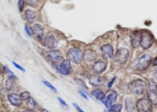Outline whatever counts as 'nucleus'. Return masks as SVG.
<instances>
[{
	"mask_svg": "<svg viewBox=\"0 0 157 112\" xmlns=\"http://www.w3.org/2000/svg\"><path fill=\"white\" fill-rule=\"evenodd\" d=\"M137 108L138 112H151L152 110L151 103L146 98H141L138 100Z\"/></svg>",
	"mask_w": 157,
	"mask_h": 112,
	"instance_id": "obj_5",
	"label": "nucleus"
},
{
	"mask_svg": "<svg viewBox=\"0 0 157 112\" xmlns=\"http://www.w3.org/2000/svg\"><path fill=\"white\" fill-rule=\"evenodd\" d=\"M42 112H48V111H47V110L46 109H44L42 110Z\"/></svg>",
	"mask_w": 157,
	"mask_h": 112,
	"instance_id": "obj_37",
	"label": "nucleus"
},
{
	"mask_svg": "<svg viewBox=\"0 0 157 112\" xmlns=\"http://www.w3.org/2000/svg\"><path fill=\"white\" fill-rule=\"evenodd\" d=\"M27 100V102L26 103V105L28 108H29V109L33 110L35 108L36 105L35 100L31 97H30Z\"/></svg>",
	"mask_w": 157,
	"mask_h": 112,
	"instance_id": "obj_21",
	"label": "nucleus"
},
{
	"mask_svg": "<svg viewBox=\"0 0 157 112\" xmlns=\"http://www.w3.org/2000/svg\"><path fill=\"white\" fill-rule=\"evenodd\" d=\"M148 97L149 98L150 102L154 104L157 105V95L156 91H150L148 92Z\"/></svg>",
	"mask_w": 157,
	"mask_h": 112,
	"instance_id": "obj_19",
	"label": "nucleus"
},
{
	"mask_svg": "<svg viewBox=\"0 0 157 112\" xmlns=\"http://www.w3.org/2000/svg\"><path fill=\"white\" fill-rule=\"evenodd\" d=\"M23 112H36L34 111V110H31V109H29V110H26V111H24Z\"/></svg>",
	"mask_w": 157,
	"mask_h": 112,
	"instance_id": "obj_36",
	"label": "nucleus"
},
{
	"mask_svg": "<svg viewBox=\"0 0 157 112\" xmlns=\"http://www.w3.org/2000/svg\"><path fill=\"white\" fill-rule=\"evenodd\" d=\"M20 96L22 100H27L30 97V93L28 92H24Z\"/></svg>",
	"mask_w": 157,
	"mask_h": 112,
	"instance_id": "obj_24",
	"label": "nucleus"
},
{
	"mask_svg": "<svg viewBox=\"0 0 157 112\" xmlns=\"http://www.w3.org/2000/svg\"><path fill=\"white\" fill-rule=\"evenodd\" d=\"M116 78V77H114V78L112 79V80H111V81L107 83V87H108V88H111V87L112 86V84H113V83H114V81H115Z\"/></svg>",
	"mask_w": 157,
	"mask_h": 112,
	"instance_id": "obj_32",
	"label": "nucleus"
},
{
	"mask_svg": "<svg viewBox=\"0 0 157 112\" xmlns=\"http://www.w3.org/2000/svg\"><path fill=\"white\" fill-rule=\"evenodd\" d=\"M152 58L150 55L145 54L139 59L137 65L136 69L139 71H143L147 69L152 63Z\"/></svg>",
	"mask_w": 157,
	"mask_h": 112,
	"instance_id": "obj_2",
	"label": "nucleus"
},
{
	"mask_svg": "<svg viewBox=\"0 0 157 112\" xmlns=\"http://www.w3.org/2000/svg\"><path fill=\"white\" fill-rule=\"evenodd\" d=\"M129 89L133 93L141 95L147 89V84L145 82L141 79L134 80L129 86Z\"/></svg>",
	"mask_w": 157,
	"mask_h": 112,
	"instance_id": "obj_1",
	"label": "nucleus"
},
{
	"mask_svg": "<svg viewBox=\"0 0 157 112\" xmlns=\"http://www.w3.org/2000/svg\"><path fill=\"white\" fill-rule=\"evenodd\" d=\"M4 69H5V70L6 71V72H7L8 74H10L12 78L15 77V75L13 74V73H12V71H11L9 69V68H8V67H7V66H5V67H4Z\"/></svg>",
	"mask_w": 157,
	"mask_h": 112,
	"instance_id": "obj_29",
	"label": "nucleus"
},
{
	"mask_svg": "<svg viewBox=\"0 0 157 112\" xmlns=\"http://www.w3.org/2000/svg\"><path fill=\"white\" fill-rule=\"evenodd\" d=\"M102 54L104 58H112L113 55V48L110 44H106L102 47L101 48Z\"/></svg>",
	"mask_w": 157,
	"mask_h": 112,
	"instance_id": "obj_11",
	"label": "nucleus"
},
{
	"mask_svg": "<svg viewBox=\"0 0 157 112\" xmlns=\"http://www.w3.org/2000/svg\"><path fill=\"white\" fill-rule=\"evenodd\" d=\"M153 36L149 31H145L141 34L140 45L142 48H149L153 43Z\"/></svg>",
	"mask_w": 157,
	"mask_h": 112,
	"instance_id": "obj_3",
	"label": "nucleus"
},
{
	"mask_svg": "<svg viewBox=\"0 0 157 112\" xmlns=\"http://www.w3.org/2000/svg\"><path fill=\"white\" fill-rule=\"evenodd\" d=\"M26 18L28 23L31 24L34 22L36 18V15L34 12L30 10H27L26 12Z\"/></svg>",
	"mask_w": 157,
	"mask_h": 112,
	"instance_id": "obj_17",
	"label": "nucleus"
},
{
	"mask_svg": "<svg viewBox=\"0 0 157 112\" xmlns=\"http://www.w3.org/2000/svg\"><path fill=\"white\" fill-rule=\"evenodd\" d=\"M25 5V1L24 0H19L18 2V7L20 11L22 12L24 9Z\"/></svg>",
	"mask_w": 157,
	"mask_h": 112,
	"instance_id": "obj_27",
	"label": "nucleus"
},
{
	"mask_svg": "<svg viewBox=\"0 0 157 112\" xmlns=\"http://www.w3.org/2000/svg\"><path fill=\"white\" fill-rule=\"evenodd\" d=\"M126 105V108L128 112H132L134 109V106L133 103L132 101L129 98H127L125 102Z\"/></svg>",
	"mask_w": 157,
	"mask_h": 112,
	"instance_id": "obj_20",
	"label": "nucleus"
},
{
	"mask_svg": "<svg viewBox=\"0 0 157 112\" xmlns=\"http://www.w3.org/2000/svg\"><path fill=\"white\" fill-rule=\"evenodd\" d=\"M83 56L82 52L76 48H72L69 50L67 53V57L69 60L76 64H79L81 62Z\"/></svg>",
	"mask_w": 157,
	"mask_h": 112,
	"instance_id": "obj_4",
	"label": "nucleus"
},
{
	"mask_svg": "<svg viewBox=\"0 0 157 112\" xmlns=\"http://www.w3.org/2000/svg\"><path fill=\"white\" fill-rule=\"evenodd\" d=\"M12 63H13L14 66H15L16 68H17L18 69H19V70H21V71H22V72H25V69H24L23 67H21L20 65H19V64H17L14 61H12Z\"/></svg>",
	"mask_w": 157,
	"mask_h": 112,
	"instance_id": "obj_30",
	"label": "nucleus"
},
{
	"mask_svg": "<svg viewBox=\"0 0 157 112\" xmlns=\"http://www.w3.org/2000/svg\"><path fill=\"white\" fill-rule=\"evenodd\" d=\"M73 105L75 107V108L77 109L79 112H84V111L82 110L81 108H80L77 104H76V103H73Z\"/></svg>",
	"mask_w": 157,
	"mask_h": 112,
	"instance_id": "obj_33",
	"label": "nucleus"
},
{
	"mask_svg": "<svg viewBox=\"0 0 157 112\" xmlns=\"http://www.w3.org/2000/svg\"><path fill=\"white\" fill-rule=\"evenodd\" d=\"M129 51L124 48H120L116 53L114 58L115 61L118 63L122 64L126 62L129 57Z\"/></svg>",
	"mask_w": 157,
	"mask_h": 112,
	"instance_id": "obj_6",
	"label": "nucleus"
},
{
	"mask_svg": "<svg viewBox=\"0 0 157 112\" xmlns=\"http://www.w3.org/2000/svg\"><path fill=\"white\" fill-rule=\"evenodd\" d=\"M141 34L138 31H134L131 36V43L134 48H137L140 45Z\"/></svg>",
	"mask_w": 157,
	"mask_h": 112,
	"instance_id": "obj_14",
	"label": "nucleus"
},
{
	"mask_svg": "<svg viewBox=\"0 0 157 112\" xmlns=\"http://www.w3.org/2000/svg\"><path fill=\"white\" fill-rule=\"evenodd\" d=\"M34 31L37 37L39 39H42L44 35V31L41 25L37 24L34 25Z\"/></svg>",
	"mask_w": 157,
	"mask_h": 112,
	"instance_id": "obj_16",
	"label": "nucleus"
},
{
	"mask_svg": "<svg viewBox=\"0 0 157 112\" xmlns=\"http://www.w3.org/2000/svg\"><path fill=\"white\" fill-rule=\"evenodd\" d=\"M0 72H1V68H0Z\"/></svg>",
	"mask_w": 157,
	"mask_h": 112,
	"instance_id": "obj_38",
	"label": "nucleus"
},
{
	"mask_svg": "<svg viewBox=\"0 0 157 112\" xmlns=\"http://www.w3.org/2000/svg\"><path fill=\"white\" fill-rule=\"evenodd\" d=\"M58 99L59 100V101H60V102L61 103V104L63 105V106H64V107H67V104H66V103L65 102V101L64 100H63L62 99H61V98L59 97H58Z\"/></svg>",
	"mask_w": 157,
	"mask_h": 112,
	"instance_id": "obj_31",
	"label": "nucleus"
},
{
	"mask_svg": "<svg viewBox=\"0 0 157 112\" xmlns=\"http://www.w3.org/2000/svg\"><path fill=\"white\" fill-rule=\"evenodd\" d=\"M8 101L13 106L19 107L22 104V100L21 99L20 95L16 94L11 93L7 97Z\"/></svg>",
	"mask_w": 157,
	"mask_h": 112,
	"instance_id": "obj_10",
	"label": "nucleus"
},
{
	"mask_svg": "<svg viewBox=\"0 0 157 112\" xmlns=\"http://www.w3.org/2000/svg\"><path fill=\"white\" fill-rule=\"evenodd\" d=\"M42 82H43V83H44L45 85H46L48 87V88L50 89L53 92H56V89L55 88V87L53 86L52 84H51L50 83L46 81H43Z\"/></svg>",
	"mask_w": 157,
	"mask_h": 112,
	"instance_id": "obj_25",
	"label": "nucleus"
},
{
	"mask_svg": "<svg viewBox=\"0 0 157 112\" xmlns=\"http://www.w3.org/2000/svg\"><path fill=\"white\" fill-rule=\"evenodd\" d=\"M117 99V93L115 92H112L110 93L107 97V99H104L102 100L103 102L105 104L109 110H111L112 104L115 102Z\"/></svg>",
	"mask_w": 157,
	"mask_h": 112,
	"instance_id": "obj_8",
	"label": "nucleus"
},
{
	"mask_svg": "<svg viewBox=\"0 0 157 112\" xmlns=\"http://www.w3.org/2000/svg\"><path fill=\"white\" fill-rule=\"evenodd\" d=\"M106 81V78L100 77L98 76H93L89 79V83L92 86H97L103 84Z\"/></svg>",
	"mask_w": 157,
	"mask_h": 112,
	"instance_id": "obj_15",
	"label": "nucleus"
},
{
	"mask_svg": "<svg viewBox=\"0 0 157 112\" xmlns=\"http://www.w3.org/2000/svg\"><path fill=\"white\" fill-rule=\"evenodd\" d=\"M31 4H37L39 2V0H27Z\"/></svg>",
	"mask_w": 157,
	"mask_h": 112,
	"instance_id": "obj_34",
	"label": "nucleus"
},
{
	"mask_svg": "<svg viewBox=\"0 0 157 112\" xmlns=\"http://www.w3.org/2000/svg\"><path fill=\"white\" fill-rule=\"evenodd\" d=\"M47 56L49 59L53 62L61 61L63 59L62 53L59 51L57 50H53L48 52Z\"/></svg>",
	"mask_w": 157,
	"mask_h": 112,
	"instance_id": "obj_9",
	"label": "nucleus"
},
{
	"mask_svg": "<svg viewBox=\"0 0 157 112\" xmlns=\"http://www.w3.org/2000/svg\"><path fill=\"white\" fill-rule=\"evenodd\" d=\"M122 108V106L121 104H115V105L112 106L110 111H112V112H120Z\"/></svg>",
	"mask_w": 157,
	"mask_h": 112,
	"instance_id": "obj_23",
	"label": "nucleus"
},
{
	"mask_svg": "<svg viewBox=\"0 0 157 112\" xmlns=\"http://www.w3.org/2000/svg\"><path fill=\"white\" fill-rule=\"evenodd\" d=\"M76 82L78 84L79 86H81L82 87L84 88L87 89L88 87H87L86 85L85 84L84 82L82 80L79 79H76L75 80Z\"/></svg>",
	"mask_w": 157,
	"mask_h": 112,
	"instance_id": "obj_28",
	"label": "nucleus"
},
{
	"mask_svg": "<svg viewBox=\"0 0 157 112\" xmlns=\"http://www.w3.org/2000/svg\"><path fill=\"white\" fill-rule=\"evenodd\" d=\"M92 96L98 100H102L105 99V95L104 93L99 89H95L91 92Z\"/></svg>",
	"mask_w": 157,
	"mask_h": 112,
	"instance_id": "obj_18",
	"label": "nucleus"
},
{
	"mask_svg": "<svg viewBox=\"0 0 157 112\" xmlns=\"http://www.w3.org/2000/svg\"><path fill=\"white\" fill-rule=\"evenodd\" d=\"M57 69L59 72L63 75H67L72 72V67L69 60L63 61L59 66L57 67Z\"/></svg>",
	"mask_w": 157,
	"mask_h": 112,
	"instance_id": "obj_7",
	"label": "nucleus"
},
{
	"mask_svg": "<svg viewBox=\"0 0 157 112\" xmlns=\"http://www.w3.org/2000/svg\"><path fill=\"white\" fill-rule=\"evenodd\" d=\"M106 63L102 61H99L95 63L93 66V70L96 73L101 74L106 69Z\"/></svg>",
	"mask_w": 157,
	"mask_h": 112,
	"instance_id": "obj_13",
	"label": "nucleus"
},
{
	"mask_svg": "<svg viewBox=\"0 0 157 112\" xmlns=\"http://www.w3.org/2000/svg\"><path fill=\"white\" fill-rule=\"evenodd\" d=\"M25 30H26V32L29 36H31L33 34H34V31L32 28L28 26H25Z\"/></svg>",
	"mask_w": 157,
	"mask_h": 112,
	"instance_id": "obj_26",
	"label": "nucleus"
},
{
	"mask_svg": "<svg viewBox=\"0 0 157 112\" xmlns=\"http://www.w3.org/2000/svg\"><path fill=\"white\" fill-rule=\"evenodd\" d=\"M78 93L80 94V95H81V96H82V97H83V98H84V99H86V100H88L87 97V96L85 95V94L83 93V92H82V91H78Z\"/></svg>",
	"mask_w": 157,
	"mask_h": 112,
	"instance_id": "obj_35",
	"label": "nucleus"
},
{
	"mask_svg": "<svg viewBox=\"0 0 157 112\" xmlns=\"http://www.w3.org/2000/svg\"><path fill=\"white\" fill-rule=\"evenodd\" d=\"M96 57V53L93 51H89L85 55V58L87 60L89 61H92L94 60Z\"/></svg>",
	"mask_w": 157,
	"mask_h": 112,
	"instance_id": "obj_22",
	"label": "nucleus"
},
{
	"mask_svg": "<svg viewBox=\"0 0 157 112\" xmlns=\"http://www.w3.org/2000/svg\"><path fill=\"white\" fill-rule=\"evenodd\" d=\"M58 43L57 41L55 39V37L51 36L46 37L43 42L45 47L49 49H53L56 47Z\"/></svg>",
	"mask_w": 157,
	"mask_h": 112,
	"instance_id": "obj_12",
	"label": "nucleus"
}]
</instances>
